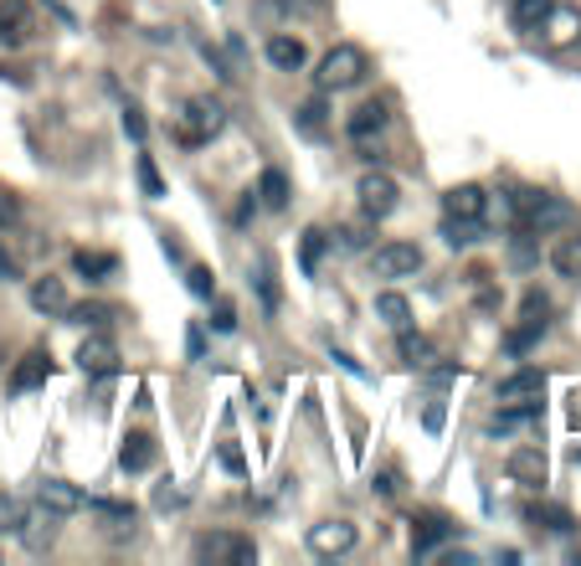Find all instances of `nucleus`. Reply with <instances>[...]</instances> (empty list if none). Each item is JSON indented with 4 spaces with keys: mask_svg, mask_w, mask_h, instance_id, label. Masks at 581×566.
Wrapping results in <instances>:
<instances>
[{
    "mask_svg": "<svg viewBox=\"0 0 581 566\" xmlns=\"http://www.w3.org/2000/svg\"><path fill=\"white\" fill-rule=\"evenodd\" d=\"M366 73H370L366 47L334 41L330 52H325V62H319V73H314V88H319V93H345V88H355Z\"/></svg>",
    "mask_w": 581,
    "mask_h": 566,
    "instance_id": "obj_1",
    "label": "nucleus"
},
{
    "mask_svg": "<svg viewBox=\"0 0 581 566\" xmlns=\"http://www.w3.org/2000/svg\"><path fill=\"white\" fill-rule=\"evenodd\" d=\"M222 124H227V109H222L216 98H191L180 124H175V135L186 139V144H206V139L222 135Z\"/></svg>",
    "mask_w": 581,
    "mask_h": 566,
    "instance_id": "obj_2",
    "label": "nucleus"
},
{
    "mask_svg": "<svg viewBox=\"0 0 581 566\" xmlns=\"http://www.w3.org/2000/svg\"><path fill=\"white\" fill-rule=\"evenodd\" d=\"M195 562H222V566H252L257 562V546L237 530H216V536H201L195 541Z\"/></svg>",
    "mask_w": 581,
    "mask_h": 566,
    "instance_id": "obj_3",
    "label": "nucleus"
},
{
    "mask_svg": "<svg viewBox=\"0 0 581 566\" xmlns=\"http://www.w3.org/2000/svg\"><path fill=\"white\" fill-rule=\"evenodd\" d=\"M545 314H551V299H545L541 289H530V293H525V304H520V325H515V330L504 335V345H509L515 355L530 351V345H535V340L545 335V325H551Z\"/></svg>",
    "mask_w": 581,
    "mask_h": 566,
    "instance_id": "obj_4",
    "label": "nucleus"
},
{
    "mask_svg": "<svg viewBox=\"0 0 581 566\" xmlns=\"http://www.w3.org/2000/svg\"><path fill=\"white\" fill-rule=\"evenodd\" d=\"M355 196H361V212H366L370 222H381V216L396 212V201H402V186H396L387 171H366V176H361V186H355Z\"/></svg>",
    "mask_w": 581,
    "mask_h": 566,
    "instance_id": "obj_5",
    "label": "nucleus"
},
{
    "mask_svg": "<svg viewBox=\"0 0 581 566\" xmlns=\"http://www.w3.org/2000/svg\"><path fill=\"white\" fill-rule=\"evenodd\" d=\"M494 397H500V407H530V412H541L545 372H535V366H525V372L504 376L500 387H494Z\"/></svg>",
    "mask_w": 581,
    "mask_h": 566,
    "instance_id": "obj_6",
    "label": "nucleus"
},
{
    "mask_svg": "<svg viewBox=\"0 0 581 566\" xmlns=\"http://www.w3.org/2000/svg\"><path fill=\"white\" fill-rule=\"evenodd\" d=\"M422 268V248L417 242H381L370 253V274L376 278H407Z\"/></svg>",
    "mask_w": 581,
    "mask_h": 566,
    "instance_id": "obj_7",
    "label": "nucleus"
},
{
    "mask_svg": "<svg viewBox=\"0 0 581 566\" xmlns=\"http://www.w3.org/2000/svg\"><path fill=\"white\" fill-rule=\"evenodd\" d=\"M78 372L83 376H114L118 372V345L103 330H93L78 345Z\"/></svg>",
    "mask_w": 581,
    "mask_h": 566,
    "instance_id": "obj_8",
    "label": "nucleus"
},
{
    "mask_svg": "<svg viewBox=\"0 0 581 566\" xmlns=\"http://www.w3.org/2000/svg\"><path fill=\"white\" fill-rule=\"evenodd\" d=\"M541 37L556 47V52H566V47H577L581 41V11L577 5H551L541 21Z\"/></svg>",
    "mask_w": 581,
    "mask_h": 566,
    "instance_id": "obj_9",
    "label": "nucleus"
},
{
    "mask_svg": "<svg viewBox=\"0 0 581 566\" xmlns=\"http://www.w3.org/2000/svg\"><path fill=\"white\" fill-rule=\"evenodd\" d=\"M443 212L453 216V222H484V212H489L484 186H473V180H464V186H447Z\"/></svg>",
    "mask_w": 581,
    "mask_h": 566,
    "instance_id": "obj_10",
    "label": "nucleus"
},
{
    "mask_svg": "<svg viewBox=\"0 0 581 566\" xmlns=\"http://www.w3.org/2000/svg\"><path fill=\"white\" fill-rule=\"evenodd\" d=\"M58 526H62V515L58 510H47V505H37V510H26V520H21V546L26 551H47L52 541H58Z\"/></svg>",
    "mask_w": 581,
    "mask_h": 566,
    "instance_id": "obj_11",
    "label": "nucleus"
},
{
    "mask_svg": "<svg viewBox=\"0 0 581 566\" xmlns=\"http://www.w3.org/2000/svg\"><path fill=\"white\" fill-rule=\"evenodd\" d=\"M504 474L515 479V485H525V489H541L545 479H551V464H545V453L541 449H515L509 458H504Z\"/></svg>",
    "mask_w": 581,
    "mask_h": 566,
    "instance_id": "obj_12",
    "label": "nucleus"
},
{
    "mask_svg": "<svg viewBox=\"0 0 581 566\" xmlns=\"http://www.w3.org/2000/svg\"><path fill=\"white\" fill-rule=\"evenodd\" d=\"M310 551L314 556H345V551H355V526L350 520H319V526H310Z\"/></svg>",
    "mask_w": 581,
    "mask_h": 566,
    "instance_id": "obj_13",
    "label": "nucleus"
},
{
    "mask_svg": "<svg viewBox=\"0 0 581 566\" xmlns=\"http://www.w3.org/2000/svg\"><path fill=\"white\" fill-rule=\"evenodd\" d=\"M37 32V16L26 0H0V47H21Z\"/></svg>",
    "mask_w": 581,
    "mask_h": 566,
    "instance_id": "obj_14",
    "label": "nucleus"
},
{
    "mask_svg": "<svg viewBox=\"0 0 581 566\" xmlns=\"http://www.w3.org/2000/svg\"><path fill=\"white\" fill-rule=\"evenodd\" d=\"M37 505L58 510V515H78V510L88 505V494H83L78 485H67V479H41V485H37Z\"/></svg>",
    "mask_w": 581,
    "mask_h": 566,
    "instance_id": "obj_15",
    "label": "nucleus"
},
{
    "mask_svg": "<svg viewBox=\"0 0 581 566\" xmlns=\"http://www.w3.org/2000/svg\"><path fill=\"white\" fill-rule=\"evenodd\" d=\"M47 376H52V355H47V351H26V355H21V366L11 372V381H5V387H11V391L21 397V391H37L41 381H47Z\"/></svg>",
    "mask_w": 581,
    "mask_h": 566,
    "instance_id": "obj_16",
    "label": "nucleus"
},
{
    "mask_svg": "<svg viewBox=\"0 0 581 566\" xmlns=\"http://www.w3.org/2000/svg\"><path fill=\"white\" fill-rule=\"evenodd\" d=\"M263 52H268V62L278 67V73H299V67L310 62V47H304L299 37H289V32L268 37V47H263Z\"/></svg>",
    "mask_w": 581,
    "mask_h": 566,
    "instance_id": "obj_17",
    "label": "nucleus"
},
{
    "mask_svg": "<svg viewBox=\"0 0 581 566\" xmlns=\"http://www.w3.org/2000/svg\"><path fill=\"white\" fill-rule=\"evenodd\" d=\"M387 124H391L387 103H361V109H355V114L345 118V129H350V139H355V144H366L370 135H381Z\"/></svg>",
    "mask_w": 581,
    "mask_h": 566,
    "instance_id": "obj_18",
    "label": "nucleus"
},
{
    "mask_svg": "<svg viewBox=\"0 0 581 566\" xmlns=\"http://www.w3.org/2000/svg\"><path fill=\"white\" fill-rule=\"evenodd\" d=\"M447 536H453V526H447L443 515H422V520H412V551H417V556L438 551Z\"/></svg>",
    "mask_w": 581,
    "mask_h": 566,
    "instance_id": "obj_19",
    "label": "nucleus"
},
{
    "mask_svg": "<svg viewBox=\"0 0 581 566\" xmlns=\"http://www.w3.org/2000/svg\"><path fill=\"white\" fill-rule=\"evenodd\" d=\"M67 319L73 325H83V330H103V325H114V304H103V299H83V304H67Z\"/></svg>",
    "mask_w": 581,
    "mask_h": 566,
    "instance_id": "obj_20",
    "label": "nucleus"
},
{
    "mask_svg": "<svg viewBox=\"0 0 581 566\" xmlns=\"http://www.w3.org/2000/svg\"><path fill=\"white\" fill-rule=\"evenodd\" d=\"M31 310L37 314H62L67 310V289H62V278H37V284H31Z\"/></svg>",
    "mask_w": 581,
    "mask_h": 566,
    "instance_id": "obj_21",
    "label": "nucleus"
},
{
    "mask_svg": "<svg viewBox=\"0 0 581 566\" xmlns=\"http://www.w3.org/2000/svg\"><path fill=\"white\" fill-rule=\"evenodd\" d=\"M118 464H124L129 474H144L150 464H155V443H150L144 432H129V438H124V449H118Z\"/></svg>",
    "mask_w": 581,
    "mask_h": 566,
    "instance_id": "obj_22",
    "label": "nucleus"
},
{
    "mask_svg": "<svg viewBox=\"0 0 581 566\" xmlns=\"http://www.w3.org/2000/svg\"><path fill=\"white\" fill-rule=\"evenodd\" d=\"M551 268H556L561 278H581V232L556 237V248H551Z\"/></svg>",
    "mask_w": 581,
    "mask_h": 566,
    "instance_id": "obj_23",
    "label": "nucleus"
},
{
    "mask_svg": "<svg viewBox=\"0 0 581 566\" xmlns=\"http://www.w3.org/2000/svg\"><path fill=\"white\" fill-rule=\"evenodd\" d=\"M396 355H402L407 366H432V340L417 335L412 325H402V330H396Z\"/></svg>",
    "mask_w": 581,
    "mask_h": 566,
    "instance_id": "obj_24",
    "label": "nucleus"
},
{
    "mask_svg": "<svg viewBox=\"0 0 581 566\" xmlns=\"http://www.w3.org/2000/svg\"><path fill=\"white\" fill-rule=\"evenodd\" d=\"M376 314L387 319L391 330H402V325H412V304H407V293H396V289L376 293Z\"/></svg>",
    "mask_w": 581,
    "mask_h": 566,
    "instance_id": "obj_25",
    "label": "nucleus"
},
{
    "mask_svg": "<svg viewBox=\"0 0 581 566\" xmlns=\"http://www.w3.org/2000/svg\"><path fill=\"white\" fill-rule=\"evenodd\" d=\"M556 0H515L509 5V21H515V32H541L545 11H551Z\"/></svg>",
    "mask_w": 581,
    "mask_h": 566,
    "instance_id": "obj_26",
    "label": "nucleus"
},
{
    "mask_svg": "<svg viewBox=\"0 0 581 566\" xmlns=\"http://www.w3.org/2000/svg\"><path fill=\"white\" fill-rule=\"evenodd\" d=\"M257 196H263V206H268V212H283V206H289V176H283V171H263Z\"/></svg>",
    "mask_w": 581,
    "mask_h": 566,
    "instance_id": "obj_27",
    "label": "nucleus"
},
{
    "mask_svg": "<svg viewBox=\"0 0 581 566\" xmlns=\"http://www.w3.org/2000/svg\"><path fill=\"white\" fill-rule=\"evenodd\" d=\"M73 268H78L83 278H109L118 268V257L114 253H88V248H83V253L73 257Z\"/></svg>",
    "mask_w": 581,
    "mask_h": 566,
    "instance_id": "obj_28",
    "label": "nucleus"
},
{
    "mask_svg": "<svg viewBox=\"0 0 581 566\" xmlns=\"http://www.w3.org/2000/svg\"><path fill=\"white\" fill-rule=\"evenodd\" d=\"M21 520H26V505H21L16 494H5V489H0V536H16Z\"/></svg>",
    "mask_w": 581,
    "mask_h": 566,
    "instance_id": "obj_29",
    "label": "nucleus"
},
{
    "mask_svg": "<svg viewBox=\"0 0 581 566\" xmlns=\"http://www.w3.org/2000/svg\"><path fill=\"white\" fill-rule=\"evenodd\" d=\"M525 515H530L535 526H545V530H571V515H566L561 505H530Z\"/></svg>",
    "mask_w": 581,
    "mask_h": 566,
    "instance_id": "obj_30",
    "label": "nucleus"
},
{
    "mask_svg": "<svg viewBox=\"0 0 581 566\" xmlns=\"http://www.w3.org/2000/svg\"><path fill=\"white\" fill-rule=\"evenodd\" d=\"M139 191L150 196V201H160V196H165V180H160V171H155V160H150V155H139Z\"/></svg>",
    "mask_w": 581,
    "mask_h": 566,
    "instance_id": "obj_31",
    "label": "nucleus"
},
{
    "mask_svg": "<svg viewBox=\"0 0 581 566\" xmlns=\"http://www.w3.org/2000/svg\"><path fill=\"white\" fill-rule=\"evenodd\" d=\"M257 289H263V304H268V314L278 310V284H273V263L268 257H257Z\"/></svg>",
    "mask_w": 581,
    "mask_h": 566,
    "instance_id": "obj_32",
    "label": "nucleus"
},
{
    "mask_svg": "<svg viewBox=\"0 0 581 566\" xmlns=\"http://www.w3.org/2000/svg\"><path fill=\"white\" fill-rule=\"evenodd\" d=\"M11 227H21V201L11 191H0V232H11Z\"/></svg>",
    "mask_w": 581,
    "mask_h": 566,
    "instance_id": "obj_33",
    "label": "nucleus"
},
{
    "mask_svg": "<svg viewBox=\"0 0 581 566\" xmlns=\"http://www.w3.org/2000/svg\"><path fill=\"white\" fill-rule=\"evenodd\" d=\"M299 118H304V129H325V93L319 98H310V103H304V109H299Z\"/></svg>",
    "mask_w": 581,
    "mask_h": 566,
    "instance_id": "obj_34",
    "label": "nucleus"
},
{
    "mask_svg": "<svg viewBox=\"0 0 581 566\" xmlns=\"http://www.w3.org/2000/svg\"><path fill=\"white\" fill-rule=\"evenodd\" d=\"M319 248H325V232H319V227H310V232H304V268H319Z\"/></svg>",
    "mask_w": 581,
    "mask_h": 566,
    "instance_id": "obj_35",
    "label": "nucleus"
},
{
    "mask_svg": "<svg viewBox=\"0 0 581 566\" xmlns=\"http://www.w3.org/2000/svg\"><path fill=\"white\" fill-rule=\"evenodd\" d=\"M278 5H283L289 16H325V5H330V0H278Z\"/></svg>",
    "mask_w": 581,
    "mask_h": 566,
    "instance_id": "obj_36",
    "label": "nucleus"
},
{
    "mask_svg": "<svg viewBox=\"0 0 581 566\" xmlns=\"http://www.w3.org/2000/svg\"><path fill=\"white\" fill-rule=\"evenodd\" d=\"M186 278H191V293H195V299H212V293H216V278H212V268H191V274H186Z\"/></svg>",
    "mask_w": 581,
    "mask_h": 566,
    "instance_id": "obj_37",
    "label": "nucleus"
},
{
    "mask_svg": "<svg viewBox=\"0 0 581 566\" xmlns=\"http://www.w3.org/2000/svg\"><path fill=\"white\" fill-rule=\"evenodd\" d=\"M212 325H216V335H232L237 330V310L227 304V299H216V319H212Z\"/></svg>",
    "mask_w": 581,
    "mask_h": 566,
    "instance_id": "obj_38",
    "label": "nucleus"
},
{
    "mask_svg": "<svg viewBox=\"0 0 581 566\" xmlns=\"http://www.w3.org/2000/svg\"><path fill=\"white\" fill-rule=\"evenodd\" d=\"M124 135L144 144V135H150V129H144V118H139V109H124Z\"/></svg>",
    "mask_w": 581,
    "mask_h": 566,
    "instance_id": "obj_39",
    "label": "nucleus"
},
{
    "mask_svg": "<svg viewBox=\"0 0 581 566\" xmlns=\"http://www.w3.org/2000/svg\"><path fill=\"white\" fill-rule=\"evenodd\" d=\"M340 237H345V248H366V242H370V227H345Z\"/></svg>",
    "mask_w": 581,
    "mask_h": 566,
    "instance_id": "obj_40",
    "label": "nucleus"
},
{
    "mask_svg": "<svg viewBox=\"0 0 581 566\" xmlns=\"http://www.w3.org/2000/svg\"><path fill=\"white\" fill-rule=\"evenodd\" d=\"M222 464H227L232 474H242V453H237L232 443H222Z\"/></svg>",
    "mask_w": 581,
    "mask_h": 566,
    "instance_id": "obj_41",
    "label": "nucleus"
},
{
    "mask_svg": "<svg viewBox=\"0 0 581 566\" xmlns=\"http://www.w3.org/2000/svg\"><path fill=\"white\" fill-rule=\"evenodd\" d=\"M422 423H427V432H443V407L432 402V407H427V417H422Z\"/></svg>",
    "mask_w": 581,
    "mask_h": 566,
    "instance_id": "obj_42",
    "label": "nucleus"
},
{
    "mask_svg": "<svg viewBox=\"0 0 581 566\" xmlns=\"http://www.w3.org/2000/svg\"><path fill=\"white\" fill-rule=\"evenodd\" d=\"M186 351H191V361H201V351H206V340H201V330H191V340H186Z\"/></svg>",
    "mask_w": 581,
    "mask_h": 566,
    "instance_id": "obj_43",
    "label": "nucleus"
}]
</instances>
